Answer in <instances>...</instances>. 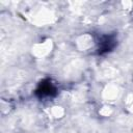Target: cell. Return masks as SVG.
<instances>
[{
	"instance_id": "6da1fadb",
	"label": "cell",
	"mask_w": 133,
	"mask_h": 133,
	"mask_svg": "<svg viewBox=\"0 0 133 133\" xmlns=\"http://www.w3.org/2000/svg\"><path fill=\"white\" fill-rule=\"evenodd\" d=\"M57 91L56 83L51 79H45L38 84L35 89V95L41 100H50L57 95Z\"/></svg>"
},
{
	"instance_id": "7a4b0ae2",
	"label": "cell",
	"mask_w": 133,
	"mask_h": 133,
	"mask_svg": "<svg viewBox=\"0 0 133 133\" xmlns=\"http://www.w3.org/2000/svg\"><path fill=\"white\" fill-rule=\"evenodd\" d=\"M117 44L115 34H101L97 38V51L99 54H105L114 49Z\"/></svg>"
}]
</instances>
